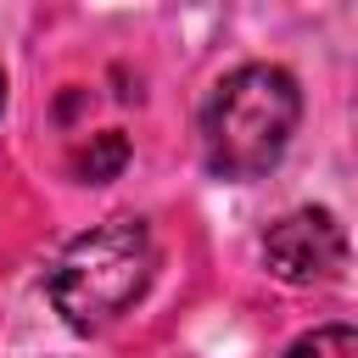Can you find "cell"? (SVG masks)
<instances>
[{"label":"cell","mask_w":358,"mask_h":358,"mask_svg":"<svg viewBox=\"0 0 358 358\" xmlns=\"http://www.w3.org/2000/svg\"><path fill=\"white\" fill-rule=\"evenodd\" d=\"M302 117V90L274 62H246L213 84L201 101V162L218 179H263Z\"/></svg>","instance_id":"1"},{"label":"cell","mask_w":358,"mask_h":358,"mask_svg":"<svg viewBox=\"0 0 358 358\" xmlns=\"http://www.w3.org/2000/svg\"><path fill=\"white\" fill-rule=\"evenodd\" d=\"M151 274H157V241H151L145 218L123 213V218L84 229L78 241H67V252L50 268V302L73 330L95 336L145 296Z\"/></svg>","instance_id":"2"},{"label":"cell","mask_w":358,"mask_h":358,"mask_svg":"<svg viewBox=\"0 0 358 358\" xmlns=\"http://www.w3.org/2000/svg\"><path fill=\"white\" fill-rule=\"evenodd\" d=\"M263 257L285 285H324L347 263V235L330 207H296L263 235Z\"/></svg>","instance_id":"3"},{"label":"cell","mask_w":358,"mask_h":358,"mask_svg":"<svg viewBox=\"0 0 358 358\" xmlns=\"http://www.w3.org/2000/svg\"><path fill=\"white\" fill-rule=\"evenodd\" d=\"M285 358H358V330L352 324H319L285 347Z\"/></svg>","instance_id":"4"},{"label":"cell","mask_w":358,"mask_h":358,"mask_svg":"<svg viewBox=\"0 0 358 358\" xmlns=\"http://www.w3.org/2000/svg\"><path fill=\"white\" fill-rule=\"evenodd\" d=\"M0 106H6V67H0Z\"/></svg>","instance_id":"5"}]
</instances>
